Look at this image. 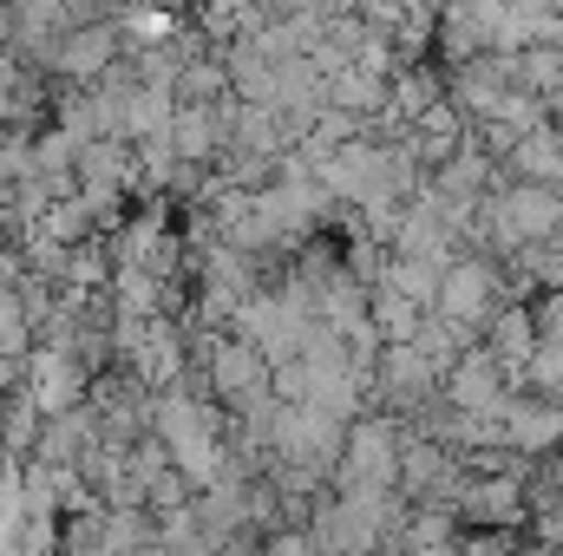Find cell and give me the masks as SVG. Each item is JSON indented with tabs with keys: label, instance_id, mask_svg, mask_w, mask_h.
Returning <instances> with one entry per match:
<instances>
[{
	"label": "cell",
	"instance_id": "obj_1",
	"mask_svg": "<svg viewBox=\"0 0 563 556\" xmlns=\"http://www.w3.org/2000/svg\"><path fill=\"white\" fill-rule=\"evenodd\" d=\"M190 367H203L210 400H217L230 419L243 413V407H256V400H269V360H263L250 341H236V334H217V341H210V354H203V360H190Z\"/></svg>",
	"mask_w": 563,
	"mask_h": 556
},
{
	"label": "cell",
	"instance_id": "obj_11",
	"mask_svg": "<svg viewBox=\"0 0 563 556\" xmlns=\"http://www.w3.org/2000/svg\"><path fill=\"white\" fill-rule=\"evenodd\" d=\"M367 327L380 334V347H407L413 327H420V308H407V301L387 294V288H367Z\"/></svg>",
	"mask_w": 563,
	"mask_h": 556
},
{
	"label": "cell",
	"instance_id": "obj_8",
	"mask_svg": "<svg viewBox=\"0 0 563 556\" xmlns=\"http://www.w3.org/2000/svg\"><path fill=\"white\" fill-rule=\"evenodd\" d=\"M164 144H170V157H177V164H190V170H217V157H223L217 112H210V105H177Z\"/></svg>",
	"mask_w": 563,
	"mask_h": 556
},
{
	"label": "cell",
	"instance_id": "obj_3",
	"mask_svg": "<svg viewBox=\"0 0 563 556\" xmlns=\"http://www.w3.org/2000/svg\"><path fill=\"white\" fill-rule=\"evenodd\" d=\"M498 40H505V7H498V0L445 7V13H439V26H432L439 73H445V66H465V59H485V53H498Z\"/></svg>",
	"mask_w": 563,
	"mask_h": 556
},
{
	"label": "cell",
	"instance_id": "obj_16",
	"mask_svg": "<svg viewBox=\"0 0 563 556\" xmlns=\"http://www.w3.org/2000/svg\"><path fill=\"white\" fill-rule=\"evenodd\" d=\"M505 556H538V551H531V544H518V551H505Z\"/></svg>",
	"mask_w": 563,
	"mask_h": 556
},
{
	"label": "cell",
	"instance_id": "obj_15",
	"mask_svg": "<svg viewBox=\"0 0 563 556\" xmlns=\"http://www.w3.org/2000/svg\"><path fill=\"white\" fill-rule=\"evenodd\" d=\"M380 556H445V551H380Z\"/></svg>",
	"mask_w": 563,
	"mask_h": 556
},
{
	"label": "cell",
	"instance_id": "obj_14",
	"mask_svg": "<svg viewBox=\"0 0 563 556\" xmlns=\"http://www.w3.org/2000/svg\"><path fill=\"white\" fill-rule=\"evenodd\" d=\"M217 556H263V537H250V531H243V537H230Z\"/></svg>",
	"mask_w": 563,
	"mask_h": 556
},
{
	"label": "cell",
	"instance_id": "obj_5",
	"mask_svg": "<svg viewBox=\"0 0 563 556\" xmlns=\"http://www.w3.org/2000/svg\"><path fill=\"white\" fill-rule=\"evenodd\" d=\"M498 425H505V452L525 458V465L563 452V407H544L538 393H511L498 407Z\"/></svg>",
	"mask_w": 563,
	"mask_h": 556
},
{
	"label": "cell",
	"instance_id": "obj_10",
	"mask_svg": "<svg viewBox=\"0 0 563 556\" xmlns=\"http://www.w3.org/2000/svg\"><path fill=\"white\" fill-rule=\"evenodd\" d=\"M328 112H341V119H354V125L387 119V79H374V73H361V66L334 73V79H328Z\"/></svg>",
	"mask_w": 563,
	"mask_h": 556
},
{
	"label": "cell",
	"instance_id": "obj_7",
	"mask_svg": "<svg viewBox=\"0 0 563 556\" xmlns=\"http://www.w3.org/2000/svg\"><path fill=\"white\" fill-rule=\"evenodd\" d=\"M505 374H525L531 354H538V327H531V301H505L492 321H485V341H478Z\"/></svg>",
	"mask_w": 563,
	"mask_h": 556
},
{
	"label": "cell",
	"instance_id": "obj_13",
	"mask_svg": "<svg viewBox=\"0 0 563 556\" xmlns=\"http://www.w3.org/2000/svg\"><path fill=\"white\" fill-rule=\"evenodd\" d=\"M531 327H538V341L563 347V288H558V294H538V301H531Z\"/></svg>",
	"mask_w": 563,
	"mask_h": 556
},
{
	"label": "cell",
	"instance_id": "obj_2",
	"mask_svg": "<svg viewBox=\"0 0 563 556\" xmlns=\"http://www.w3.org/2000/svg\"><path fill=\"white\" fill-rule=\"evenodd\" d=\"M498 308H505L498 263H478V256L445 263V276H439V301H432V314H439V321H452V327H465V334H478V341H485V321H492Z\"/></svg>",
	"mask_w": 563,
	"mask_h": 556
},
{
	"label": "cell",
	"instance_id": "obj_6",
	"mask_svg": "<svg viewBox=\"0 0 563 556\" xmlns=\"http://www.w3.org/2000/svg\"><path fill=\"white\" fill-rule=\"evenodd\" d=\"M439 400H445L452 413H498V407H505V380H498V360H492L485 347H472V354H465V360L445 374Z\"/></svg>",
	"mask_w": 563,
	"mask_h": 556
},
{
	"label": "cell",
	"instance_id": "obj_12",
	"mask_svg": "<svg viewBox=\"0 0 563 556\" xmlns=\"http://www.w3.org/2000/svg\"><path fill=\"white\" fill-rule=\"evenodd\" d=\"M525 387H531L544 407H563V347L538 341V354H531V367H525Z\"/></svg>",
	"mask_w": 563,
	"mask_h": 556
},
{
	"label": "cell",
	"instance_id": "obj_9",
	"mask_svg": "<svg viewBox=\"0 0 563 556\" xmlns=\"http://www.w3.org/2000/svg\"><path fill=\"white\" fill-rule=\"evenodd\" d=\"M498 177L505 184H538V190H558L563 184V138L544 125V132H531V138L511 144V157L498 164Z\"/></svg>",
	"mask_w": 563,
	"mask_h": 556
},
{
	"label": "cell",
	"instance_id": "obj_4",
	"mask_svg": "<svg viewBox=\"0 0 563 556\" xmlns=\"http://www.w3.org/2000/svg\"><path fill=\"white\" fill-rule=\"evenodd\" d=\"M492 210L505 223V236L518 249H538V243H558L563 236V210H558V190H538V184H498L492 190Z\"/></svg>",
	"mask_w": 563,
	"mask_h": 556
}]
</instances>
